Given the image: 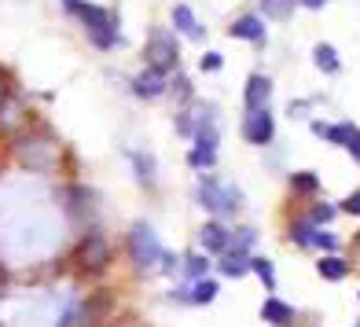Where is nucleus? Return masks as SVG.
<instances>
[{
  "instance_id": "22",
  "label": "nucleus",
  "mask_w": 360,
  "mask_h": 327,
  "mask_svg": "<svg viewBox=\"0 0 360 327\" xmlns=\"http://www.w3.org/2000/svg\"><path fill=\"white\" fill-rule=\"evenodd\" d=\"M261 4H265V11L276 15V19H290V11H294L298 0H261Z\"/></svg>"
},
{
  "instance_id": "20",
  "label": "nucleus",
  "mask_w": 360,
  "mask_h": 327,
  "mask_svg": "<svg viewBox=\"0 0 360 327\" xmlns=\"http://www.w3.org/2000/svg\"><path fill=\"white\" fill-rule=\"evenodd\" d=\"M290 236H294L298 247H313V243H316V224L313 221H298V224L290 228Z\"/></svg>"
},
{
  "instance_id": "6",
  "label": "nucleus",
  "mask_w": 360,
  "mask_h": 327,
  "mask_svg": "<svg viewBox=\"0 0 360 327\" xmlns=\"http://www.w3.org/2000/svg\"><path fill=\"white\" fill-rule=\"evenodd\" d=\"M63 4H67V11H70V15H77V19L92 30V34H96V30H107V26H114L110 15H107L103 8H96V4H85V0H63Z\"/></svg>"
},
{
  "instance_id": "1",
  "label": "nucleus",
  "mask_w": 360,
  "mask_h": 327,
  "mask_svg": "<svg viewBox=\"0 0 360 327\" xmlns=\"http://www.w3.org/2000/svg\"><path fill=\"white\" fill-rule=\"evenodd\" d=\"M125 250H129V257H133L136 269H151L155 261H162V243L151 232V224H133V228H129Z\"/></svg>"
},
{
  "instance_id": "30",
  "label": "nucleus",
  "mask_w": 360,
  "mask_h": 327,
  "mask_svg": "<svg viewBox=\"0 0 360 327\" xmlns=\"http://www.w3.org/2000/svg\"><path fill=\"white\" fill-rule=\"evenodd\" d=\"M298 4H302V8H309V11H320V8L327 4V0H298Z\"/></svg>"
},
{
  "instance_id": "10",
  "label": "nucleus",
  "mask_w": 360,
  "mask_h": 327,
  "mask_svg": "<svg viewBox=\"0 0 360 327\" xmlns=\"http://www.w3.org/2000/svg\"><path fill=\"white\" fill-rule=\"evenodd\" d=\"M199 239H202V247H206L210 254H224L228 247H232V232H228V224H221V221L202 224Z\"/></svg>"
},
{
  "instance_id": "29",
  "label": "nucleus",
  "mask_w": 360,
  "mask_h": 327,
  "mask_svg": "<svg viewBox=\"0 0 360 327\" xmlns=\"http://www.w3.org/2000/svg\"><path fill=\"white\" fill-rule=\"evenodd\" d=\"M349 155H353V158L360 162V129H356V136L349 140Z\"/></svg>"
},
{
  "instance_id": "17",
  "label": "nucleus",
  "mask_w": 360,
  "mask_h": 327,
  "mask_svg": "<svg viewBox=\"0 0 360 327\" xmlns=\"http://www.w3.org/2000/svg\"><path fill=\"white\" fill-rule=\"evenodd\" d=\"M188 166H195V169H214V166H217V151H214V147L195 143L191 151H188Z\"/></svg>"
},
{
  "instance_id": "13",
  "label": "nucleus",
  "mask_w": 360,
  "mask_h": 327,
  "mask_svg": "<svg viewBox=\"0 0 360 327\" xmlns=\"http://www.w3.org/2000/svg\"><path fill=\"white\" fill-rule=\"evenodd\" d=\"M173 30H176V34H188L191 41H202V26L195 23V11L188 4H176L173 8Z\"/></svg>"
},
{
  "instance_id": "15",
  "label": "nucleus",
  "mask_w": 360,
  "mask_h": 327,
  "mask_svg": "<svg viewBox=\"0 0 360 327\" xmlns=\"http://www.w3.org/2000/svg\"><path fill=\"white\" fill-rule=\"evenodd\" d=\"M313 63H316V70H323V74H338V67H342L338 52H335L327 41H320V44L313 48Z\"/></svg>"
},
{
  "instance_id": "27",
  "label": "nucleus",
  "mask_w": 360,
  "mask_h": 327,
  "mask_svg": "<svg viewBox=\"0 0 360 327\" xmlns=\"http://www.w3.org/2000/svg\"><path fill=\"white\" fill-rule=\"evenodd\" d=\"M342 210H346V214H353V217H360V188L349 195L346 203H342Z\"/></svg>"
},
{
  "instance_id": "25",
  "label": "nucleus",
  "mask_w": 360,
  "mask_h": 327,
  "mask_svg": "<svg viewBox=\"0 0 360 327\" xmlns=\"http://www.w3.org/2000/svg\"><path fill=\"white\" fill-rule=\"evenodd\" d=\"M221 67H224V56H221V52H206V56L199 59V70H202V74H214V70H221Z\"/></svg>"
},
{
  "instance_id": "21",
  "label": "nucleus",
  "mask_w": 360,
  "mask_h": 327,
  "mask_svg": "<svg viewBox=\"0 0 360 327\" xmlns=\"http://www.w3.org/2000/svg\"><path fill=\"white\" fill-rule=\"evenodd\" d=\"M206 269H210V261H206L202 254H191V257H184V276H188V283L202 280V276H206Z\"/></svg>"
},
{
  "instance_id": "32",
  "label": "nucleus",
  "mask_w": 360,
  "mask_h": 327,
  "mask_svg": "<svg viewBox=\"0 0 360 327\" xmlns=\"http://www.w3.org/2000/svg\"><path fill=\"white\" fill-rule=\"evenodd\" d=\"M356 327H360V323H356Z\"/></svg>"
},
{
  "instance_id": "9",
  "label": "nucleus",
  "mask_w": 360,
  "mask_h": 327,
  "mask_svg": "<svg viewBox=\"0 0 360 327\" xmlns=\"http://www.w3.org/2000/svg\"><path fill=\"white\" fill-rule=\"evenodd\" d=\"M133 92L140 96V100H158V96L166 92V74L147 67L140 77H133Z\"/></svg>"
},
{
  "instance_id": "8",
  "label": "nucleus",
  "mask_w": 360,
  "mask_h": 327,
  "mask_svg": "<svg viewBox=\"0 0 360 327\" xmlns=\"http://www.w3.org/2000/svg\"><path fill=\"white\" fill-rule=\"evenodd\" d=\"M269 96H272V81L265 74H250L247 85H243V103H247V110L269 107Z\"/></svg>"
},
{
  "instance_id": "19",
  "label": "nucleus",
  "mask_w": 360,
  "mask_h": 327,
  "mask_svg": "<svg viewBox=\"0 0 360 327\" xmlns=\"http://www.w3.org/2000/svg\"><path fill=\"white\" fill-rule=\"evenodd\" d=\"M250 269L257 272V280H261V287H276V269H272V261H265V257H250Z\"/></svg>"
},
{
  "instance_id": "5",
  "label": "nucleus",
  "mask_w": 360,
  "mask_h": 327,
  "mask_svg": "<svg viewBox=\"0 0 360 327\" xmlns=\"http://www.w3.org/2000/svg\"><path fill=\"white\" fill-rule=\"evenodd\" d=\"M272 133H276V122H272L269 107H261V110H247V114H243V136H247L250 143L265 147V143L272 140Z\"/></svg>"
},
{
  "instance_id": "3",
  "label": "nucleus",
  "mask_w": 360,
  "mask_h": 327,
  "mask_svg": "<svg viewBox=\"0 0 360 327\" xmlns=\"http://www.w3.org/2000/svg\"><path fill=\"white\" fill-rule=\"evenodd\" d=\"M107 261H110V250H107V243H103L100 236H89V239H81V243H77V250H74V265H77V272L96 276V272H103V269H107Z\"/></svg>"
},
{
  "instance_id": "7",
  "label": "nucleus",
  "mask_w": 360,
  "mask_h": 327,
  "mask_svg": "<svg viewBox=\"0 0 360 327\" xmlns=\"http://www.w3.org/2000/svg\"><path fill=\"white\" fill-rule=\"evenodd\" d=\"M228 34H232L236 41H250V44H265V19L261 15H239V19L228 26Z\"/></svg>"
},
{
  "instance_id": "12",
  "label": "nucleus",
  "mask_w": 360,
  "mask_h": 327,
  "mask_svg": "<svg viewBox=\"0 0 360 327\" xmlns=\"http://www.w3.org/2000/svg\"><path fill=\"white\" fill-rule=\"evenodd\" d=\"M316 272L323 276L327 283H338V280H346V276H349V261L342 254H327V257L316 261Z\"/></svg>"
},
{
  "instance_id": "11",
  "label": "nucleus",
  "mask_w": 360,
  "mask_h": 327,
  "mask_svg": "<svg viewBox=\"0 0 360 327\" xmlns=\"http://www.w3.org/2000/svg\"><path fill=\"white\" fill-rule=\"evenodd\" d=\"M247 269H250V257H247V250H232L228 247L224 254H217V272L221 276H232V280H239V276H247Z\"/></svg>"
},
{
  "instance_id": "28",
  "label": "nucleus",
  "mask_w": 360,
  "mask_h": 327,
  "mask_svg": "<svg viewBox=\"0 0 360 327\" xmlns=\"http://www.w3.org/2000/svg\"><path fill=\"white\" fill-rule=\"evenodd\" d=\"M133 162H136V173L147 181V173H151V158H147V155H133Z\"/></svg>"
},
{
  "instance_id": "26",
  "label": "nucleus",
  "mask_w": 360,
  "mask_h": 327,
  "mask_svg": "<svg viewBox=\"0 0 360 327\" xmlns=\"http://www.w3.org/2000/svg\"><path fill=\"white\" fill-rule=\"evenodd\" d=\"M313 247H320V250H335L338 254V236H331V232H316V243Z\"/></svg>"
},
{
  "instance_id": "16",
  "label": "nucleus",
  "mask_w": 360,
  "mask_h": 327,
  "mask_svg": "<svg viewBox=\"0 0 360 327\" xmlns=\"http://www.w3.org/2000/svg\"><path fill=\"white\" fill-rule=\"evenodd\" d=\"M217 290H221V283H217V280H210V276H202V280H195V287H191L188 298H191L195 305H206V302H214V298H217Z\"/></svg>"
},
{
  "instance_id": "2",
  "label": "nucleus",
  "mask_w": 360,
  "mask_h": 327,
  "mask_svg": "<svg viewBox=\"0 0 360 327\" xmlns=\"http://www.w3.org/2000/svg\"><path fill=\"white\" fill-rule=\"evenodd\" d=\"M147 63H151V70H162V74H169L176 67V63H180V48H176L173 34L155 30L151 41H147Z\"/></svg>"
},
{
  "instance_id": "4",
  "label": "nucleus",
  "mask_w": 360,
  "mask_h": 327,
  "mask_svg": "<svg viewBox=\"0 0 360 327\" xmlns=\"http://www.w3.org/2000/svg\"><path fill=\"white\" fill-rule=\"evenodd\" d=\"M199 203L210 210V214H228V210L239 206V191L236 188H221L214 181H202L199 184Z\"/></svg>"
},
{
  "instance_id": "24",
  "label": "nucleus",
  "mask_w": 360,
  "mask_h": 327,
  "mask_svg": "<svg viewBox=\"0 0 360 327\" xmlns=\"http://www.w3.org/2000/svg\"><path fill=\"white\" fill-rule=\"evenodd\" d=\"M309 221H313V224H327V221H335V206H331V203H316L313 210H309Z\"/></svg>"
},
{
  "instance_id": "18",
  "label": "nucleus",
  "mask_w": 360,
  "mask_h": 327,
  "mask_svg": "<svg viewBox=\"0 0 360 327\" xmlns=\"http://www.w3.org/2000/svg\"><path fill=\"white\" fill-rule=\"evenodd\" d=\"M356 136V125H349V122H342V125H327V133H323V140L327 143H338V147H349V140Z\"/></svg>"
},
{
  "instance_id": "31",
  "label": "nucleus",
  "mask_w": 360,
  "mask_h": 327,
  "mask_svg": "<svg viewBox=\"0 0 360 327\" xmlns=\"http://www.w3.org/2000/svg\"><path fill=\"white\" fill-rule=\"evenodd\" d=\"M356 298H360V294H356Z\"/></svg>"
},
{
  "instance_id": "23",
  "label": "nucleus",
  "mask_w": 360,
  "mask_h": 327,
  "mask_svg": "<svg viewBox=\"0 0 360 327\" xmlns=\"http://www.w3.org/2000/svg\"><path fill=\"white\" fill-rule=\"evenodd\" d=\"M290 188H294V191H309V195H313V191L320 188V181H316V173H294V177H290Z\"/></svg>"
},
{
  "instance_id": "14",
  "label": "nucleus",
  "mask_w": 360,
  "mask_h": 327,
  "mask_svg": "<svg viewBox=\"0 0 360 327\" xmlns=\"http://www.w3.org/2000/svg\"><path fill=\"white\" fill-rule=\"evenodd\" d=\"M261 320L276 323V327H287V323L294 320V309H290L287 302H280V298H269L265 305H261Z\"/></svg>"
}]
</instances>
